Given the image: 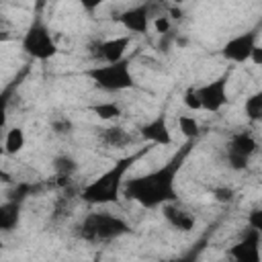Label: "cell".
<instances>
[{"mask_svg": "<svg viewBox=\"0 0 262 262\" xmlns=\"http://www.w3.org/2000/svg\"><path fill=\"white\" fill-rule=\"evenodd\" d=\"M196 139H188L184 141L174 156L162 164L160 168L143 174V176H135L131 180L125 182L123 186V194L129 201L139 203L145 209H156V207H164L168 203H176V176L180 172V168L184 166L188 154L192 151Z\"/></svg>", "mask_w": 262, "mask_h": 262, "instance_id": "1", "label": "cell"}, {"mask_svg": "<svg viewBox=\"0 0 262 262\" xmlns=\"http://www.w3.org/2000/svg\"><path fill=\"white\" fill-rule=\"evenodd\" d=\"M151 143H147L145 147H139L137 151H131L123 158H119L106 172H102L98 178H94L92 182H88L82 192H80V199L88 205H111V203H117L119 201V194L123 192V186H125V176L127 172L131 170V166L141 160L147 151H151Z\"/></svg>", "mask_w": 262, "mask_h": 262, "instance_id": "2", "label": "cell"}, {"mask_svg": "<svg viewBox=\"0 0 262 262\" xmlns=\"http://www.w3.org/2000/svg\"><path fill=\"white\" fill-rule=\"evenodd\" d=\"M74 233L82 242L102 244V242L119 239V237L131 233V225L119 215H113L106 211H92L76 225Z\"/></svg>", "mask_w": 262, "mask_h": 262, "instance_id": "3", "label": "cell"}, {"mask_svg": "<svg viewBox=\"0 0 262 262\" xmlns=\"http://www.w3.org/2000/svg\"><path fill=\"white\" fill-rule=\"evenodd\" d=\"M84 76L104 92H121L135 88V78L131 74V57H125L117 63H100L84 70Z\"/></svg>", "mask_w": 262, "mask_h": 262, "instance_id": "4", "label": "cell"}, {"mask_svg": "<svg viewBox=\"0 0 262 262\" xmlns=\"http://www.w3.org/2000/svg\"><path fill=\"white\" fill-rule=\"evenodd\" d=\"M20 47L23 51L39 61H47L51 57L57 55V43L43 18V14H35L29 29L25 31L23 39H20Z\"/></svg>", "mask_w": 262, "mask_h": 262, "instance_id": "5", "label": "cell"}, {"mask_svg": "<svg viewBox=\"0 0 262 262\" xmlns=\"http://www.w3.org/2000/svg\"><path fill=\"white\" fill-rule=\"evenodd\" d=\"M260 31H262V25H256L254 29H248L246 33H239V35L231 37V39L221 47V55H223L227 61H233V63L250 61L252 51L258 47Z\"/></svg>", "mask_w": 262, "mask_h": 262, "instance_id": "6", "label": "cell"}, {"mask_svg": "<svg viewBox=\"0 0 262 262\" xmlns=\"http://www.w3.org/2000/svg\"><path fill=\"white\" fill-rule=\"evenodd\" d=\"M227 82H229V70L223 72L219 78H215V80H211L203 86H196L203 111L217 113L227 104V100H229L227 98Z\"/></svg>", "mask_w": 262, "mask_h": 262, "instance_id": "7", "label": "cell"}, {"mask_svg": "<svg viewBox=\"0 0 262 262\" xmlns=\"http://www.w3.org/2000/svg\"><path fill=\"white\" fill-rule=\"evenodd\" d=\"M131 45V35H121L115 39H104V41H92L88 45L90 55L94 59H100L102 63H117L125 59V51Z\"/></svg>", "mask_w": 262, "mask_h": 262, "instance_id": "8", "label": "cell"}, {"mask_svg": "<svg viewBox=\"0 0 262 262\" xmlns=\"http://www.w3.org/2000/svg\"><path fill=\"white\" fill-rule=\"evenodd\" d=\"M229 258L233 262H262L260 254V233L256 229H248L244 237L229 248Z\"/></svg>", "mask_w": 262, "mask_h": 262, "instance_id": "9", "label": "cell"}, {"mask_svg": "<svg viewBox=\"0 0 262 262\" xmlns=\"http://www.w3.org/2000/svg\"><path fill=\"white\" fill-rule=\"evenodd\" d=\"M113 20L123 25L129 31V35L131 33H147V27L151 23V4L143 2V4H137L133 8H127L119 16H113Z\"/></svg>", "mask_w": 262, "mask_h": 262, "instance_id": "10", "label": "cell"}, {"mask_svg": "<svg viewBox=\"0 0 262 262\" xmlns=\"http://www.w3.org/2000/svg\"><path fill=\"white\" fill-rule=\"evenodd\" d=\"M139 137L151 145H170L172 143V133L168 129V121H166V111L158 113L151 121H147L145 125L139 127Z\"/></svg>", "mask_w": 262, "mask_h": 262, "instance_id": "11", "label": "cell"}, {"mask_svg": "<svg viewBox=\"0 0 262 262\" xmlns=\"http://www.w3.org/2000/svg\"><path fill=\"white\" fill-rule=\"evenodd\" d=\"M162 215H164V219L174 227V229H178V231H192L194 229V223H196V219H194V215L190 213V211H186L184 207H180V205H176V203H168V205H164L162 207Z\"/></svg>", "mask_w": 262, "mask_h": 262, "instance_id": "12", "label": "cell"}, {"mask_svg": "<svg viewBox=\"0 0 262 262\" xmlns=\"http://www.w3.org/2000/svg\"><path fill=\"white\" fill-rule=\"evenodd\" d=\"M256 149H258L256 137H254L250 131L244 129V131H237V133L231 135L225 154H235V156H242V158H248V160H250V158L256 154Z\"/></svg>", "mask_w": 262, "mask_h": 262, "instance_id": "13", "label": "cell"}, {"mask_svg": "<svg viewBox=\"0 0 262 262\" xmlns=\"http://www.w3.org/2000/svg\"><path fill=\"white\" fill-rule=\"evenodd\" d=\"M98 141L106 147H127L135 141V137L125 131L123 127L119 125H111V127H104V129H98Z\"/></svg>", "mask_w": 262, "mask_h": 262, "instance_id": "14", "label": "cell"}, {"mask_svg": "<svg viewBox=\"0 0 262 262\" xmlns=\"http://www.w3.org/2000/svg\"><path fill=\"white\" fill-rule=\"evenodd\" d=\"M20 201H14V199H8L6 203L0 205V229L4 231H12L16 225H18V219H20Z\"/></svg>", "mask_w": 262, "mask_h": 262, "instance_id": "15", "label": "cell"}, {"mask_svg": "<svg viewBox=\"0 0 262 262\" xmlns=\"http://www.w3.org/2000/svg\"><path fill=\"white\" fill-rule=\"evenodd\" d=\"M25 147V131L20 127H12L6 131L4 137V154L6 156H16Z\"/></svg>", "mask_w": 262, "mask_h": 262, "instance_id": "16", "label": "cell"}, {"mask_svg": "<svg viewBox=\"0 0 262 262\" xmlns=\"http://www.w3.org/2000/svg\"><path fill=\"white\" fill-rule=\"evenodd\" d=\"M90 111H92L98 119H102V121H113V119H119V117L123 115L121 104H119V102H115V100L92 104V106H90Z\"/></svg>", "mask_w": 262, "mask_h": 262, "instance_id": "17", "label": "cell"}, {"mask_svg": "<svg viewBox=\"0 0 262 262\" xmlns=\"http://www.w3.org/2000/svg\"><path fill=\"white\" fill-rule=\"evenodd\" d=\"M244 113L250 121L254 123H262V88L256 90L252 96L246 98L244 102Z\"/></svg>", "mask_w": 262, "mask_h": 262, "instance_id": "18", "label": "cell"}, {"mask_svg": "<svg viewBox=\"0 0 262 262\" xmlns=\"http://www.w3.org/2000/svg\"><path fill=\"white\" fill-rule=\"evenodd\" d=\"M53 170H55L57 178H72V174L78 170V162L72 156L61 154V156L53 158Z\"/></svg>", "mask_w": 262, "mask_h": 262, "instance_id": "19", "label": "cell"}, {"mask_svg": "<svg viewBox=\"0 0 262 262\" xmlns=\"http://www.w3.org/2000/svg\"><path fill=\"white\" fill-rule=\"evenodd\" d=\"M178 127H180V133L188 139H199L201 137V125L194 117H188V115H180L178 117Z\"/></svg>", "mask_w": 262, "mask_h": 262, "instance_id": "20", "label": "cell"}, {"mask_svg": "<svg viewBox=\"0 0 262 262\" xmlns=\"http://www.w3.org/2000/svg\"><path fill=\"white\" fill-rule=\"evenodd\" d=\"M205 244H207V237H203V239H199L192 248H188L182 256H178V258H174L172 262H199V258H201V254H203V250H205Z\"/></svg>", "mask_w": 262, "mask_h": 262, "instance_id": "21", "label": "cell"}, {"mask_svg": "<svg viewBox=\"0 0 262 262\" xmlns=\"http://www.w3.org/2000/svg\"><path fill=\"white\" fill-rule=\"evenodd\" d=\"M51 129H53L55 135H70L74 131V123L66 115H57V117L51 119Z\"/></svg>", "mask_w": 262, "mask_h": 262, "instance_id": "22", "label": "cell"}, {"mask_svg": "<svg viewBox=\"0 0 262 262\" xmlns=\"http://www.w3.org/2000/svg\"><path fill=\"white\" fill-rule=\"evenodd\" d=\"M182 100H184V106L190 108V111H203V104H201V96H199V90L196 86H188L182 94Z\"/></svg>", "mask_w": 262, "mask_h": 262, "instance_id": "23", "label": "cell"}, {"mask_svg": "<svg viewBox=\"0 0 262 262\" xmlns=\"http://www.w3.org/2000/svg\"><path fill=\"white\" fill-rule=\"evenodd\" d=\"M213 199H215L217 203H231V199H233V188H229V186H215V188H213Z\"/></svg>", "mask_w": 262, "mask_h": 262, "instance_id": "24", "label": "cell"}, {"mask_svg": "<svg viewBox=\"0 0 262 262\" xmlns=\"http://www.w3.org/2000/svg\"><path fill=\"white\" fill-rule=\"evenodd\" d=\"M248 225H250V229H256V231L262 235V207L250 211V215H248Z\"/></svg>", "mask_w": 262, "mask_h": 262, "instance_id": "25", "label": "cell"}, {"mask_svg": "<svg viewBox=\"0 0 262 262\" xmlns=\"http://www.w3.org/2000/svg\"><path fill=\"white\" fill-rule=\"evenodd\" d=\"M154 29H156L160 35L170 33V31H172V29H170V18H168V16H164V14L156 16V18H154Z\"/></svg>", "mask_w": 262, "mask_h": 262, "instance_id": "26", "label": "cell"}, {"mask_svg": "<svg viewBox=\"0 0 262 262\" xmlns=\"http://www.w3.org/2000/svg\"><path fill=\"white\" fill-rule=\"evenodd\" d=\"M172 39H174V31H170V33H166V35H162V41H160V51H168V47H170Z\"/></svg>", "mask_w": 262, "mask_h": 262, "instance_id": "27", "label": "cell"}, {"mask_svg": "<svg viewBox=\"0 0 262 262\" xmlns=\"http://www.w3.org/2000/svg\"><path fill=\"white\" fill-rule=\"evenodd\" d=\"M250 61H252V63H256V66H262V47H260V45H258V47L252 51Z\"/></svg>", "mask_w": 262, "mask_h": 262, "instance_id": "28", "label": "cell"}]
</instances>
